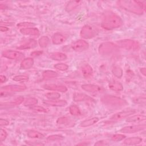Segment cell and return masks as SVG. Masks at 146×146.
<instances>
[{"mask_svg":"<svg viewBox=\"0 0 146 146\" xmlns=\"http://www.w3.org/2000/svg\"><path fill=\"white\" fill-rule=\"evenodd\" d=\"M122 24L123 21L118 15L108 11L104 14L103 18L102 27L106 30H110L120 27Z\"/></svg>","mask_w":146,"mask_h":146,"instance_id":"1","label":"cell"},{"mask_svg":"<svg viewBox=\"0 0 146 146\" xmlns=\"http://www.w3.org/2000/svg\"><path fill=\"white\" fill-rule=\"evenodd\" d=\"M54 68L60 71H66L68 70V66L64 63H58L54 66Z\"/></svg>","mask_w":146,"mask_h":146,"instance_id":"38","label":"cell"},{"mask_svg":"<svg viewBox=\"0 0 146 146\" xmlns=\"http://www.w3.org/2000/svg\"><path fill=\"white\" fill-rule=\"evenodd\" d=\"M136 112V111L133 109H128L120 111L113 115L111 117L110 120H120L125 117H128L129 116L134 114Z\"/></svg>","mask_w":146,"mask_h":146,"instance_id":"11","label":"cell"},{"mask_svg":"<svg viewBox=\"0 0 146 146\" xmlns=\"http://www.w3.org/2000/svg\"><path fill=\"white\" fill-rule=\"evenodd\" d=\"M42 54V51H34L31 53V55L33 56H36L41 55Z\"/></svg>","mask_w":146,"mask_h":146,"instance_id":"45","label":"cell"},{"mask_svg":"<svg viewBox=\"0 0 146 146\" xmlns=\"http://www.w3.org/2000/svg\"><path fill=\"white\" fill-rule=\"evenodd\" d=\"M108 145V143L106 141H104V140L98 141L94 144V145H97V146H104V145Z\"/></svg>","mask_w":146,"mask_h":146,"instance_id":"43","label":"cell"},{"mask_svg":"<svg viewBox=\"0 0 146 146\" xmlns=\"http://www.w3.org/2000/svg\"><path fill=\"white\" fill-rule=\"evenodd\" d=\"M81 87L83 90L93 94H100L104 91L102 87L93 84H84L82 85Z\"/></svg>","mask_w":146,"mask_h":146,"instance_id":"9","label":"cell"},{"mask_svg":"<svg viewBox=\"0 0 146 146\" xmlns=\"http://www.w3.org/2000/svg\"><path fill=\"white\" fill-rule=\"evenodd\" d=\"M34 64V60L31 58H27L22 60L21 64V67L22 69H29Z\"/></svg>","mask_w":146,"mask_h":146,"instance_id":"26","label":"cell"},{"mask_svg":"<svg viewBox=\"0 0 146 146\" xmlns=\"http://www.w3.org/2000/svg\"><path fill=\"white\" fill-rule=\"evenodd\" d=\"M146 119L145 116L143 115H135L132 116L128 117L126 121L131 123H139L143 121H145Z\"/></svg>","mask_w":146,"mask_h":146,"instance_id":"21","label":"cell"},{"mask_svg":"<svg viewBox=\"0 0 146 146\" xmlns=\"http://www.w3.org/2000/svg\"><path fill=\"white\" fill-rule=\"evenodd\" d=\"M146 125L145 124H137V125H130L123 127L120 131L123 133H135L137 132H139L143 131L145 129Z\"/></svg>","mask_w":146,"mask_h":146,"instance_id":"10","label":"cell"},{"mask_svg":"<svg viewBox=\"0 0 146 146\" xmlns=\"http://www.w3.org/2000/svg\"><path fill=\"white\" fill-rule=\"evenodd\" d=\"M50 42V39L47 36H43L39 38L38 40V43L39 46L42 47L44 48L48 46Z\"/></svg>","mask_w":146,"mask_h":146,"instance_id":"31","label":"cell"},{"mask_svg":"<svg viewBox=\"0 0 146 146\" xmlns=\"http://www.w3.org/2000/svg\"><path fill=\"white\" fill-rule=\"evenodd\" d=\"M109 88L114 91L116 92H120L123 90V87L122 84L116 80H112L108 84Z\"/></svg>","mask_w":146,"mask_h":146,"instance_id":"22","label":"cell"},{"mask_svg":"<svg viewBox=\"0 0 146 146\" xmlns=\"http://www.w3.org/2000/svg\"><path fill=\"white\" fill-rule=\"evenodd\" d=\"M117 45L125 50H136L139 48V44L137 42L131 39H123L120 40L117 42Z\"/></svg>","mask_w":146,"mask_h":146,"instance_id":"6","label":"cell"},{"mask_svg":"<svg viewBox=\"0 0 146 146\" xmlns=\"http://www.w3.org/2000/svg\"><path fill=\"white\" fill-rule=\"evenodd\" d=\"M87 144H88L86 143H79V144H78L77 145H87Z\"/></svg>","mask_w":146,"mask_h":146,"instance_id":"49","label":"cell"},{"mask_svg":"<svg viewBox=\"0 0 146 146\" xmlns=\"http://www.w3.org/2000/svg\"><path fill=\"white\" fill-rule=\"evenodd\" d=\"M7 135V132H6V131L3 129L2 128H1V129H0V141L1 142L4 141L6 139Z\"/></svg>","mask_w":146,"mask_h":146,"instance_id":"42","label":"cell"},{"mask_svg":"<svg viewBox=\"0 0 146 146\" xmlns=\"http://www.w3.org/2000/svg\"><path fill=\"white\" fill-rule=\"evenodd\" d=\"M70 112L71 115L74 116H78L81 114L79 108L75 105H72L69 108Z\"/></svg>","mask_w":146,"mask_h":146,"instance_id":"34","label":"cell"},{"mask_svg":"<svg viewBox=\"0 0 146 146\" xmlns=\"http://www.w3.org/2000/svg\"><path fill=\"white\" fill-rule=\"evenodd\" d=\"M9 124V122L6 119H0V125L1 126L7 125Z\"/></svg>","mask_w":146,"mask_h":146,"instance_id":"44","label":"cell"},{"mask_svg":"<svg viewBox=\"0 0 146 146\" xmlns=\"http://www.w3.org/2000/svg\"><path fill=\"white\" fill-rule=\"evenodd\" d=\"M26 87L24 85H18V84H11L8 86H3L1 88V94H8L9 92H21L25 90Z\"/></svg>","mask_w":146,"mask_h":146,"instance_id":"8","label":"cell"},{"mask_svg":"<svg viewBox=\"0 0 146 146\" xmlns=\"http://www.w3.org/2000/svg\"><path fill=\"white\" fill-rule=\"evenodd\" d=\"M73 99L75 102L91 100L92 99L83 93H75L73 96Z\"/></svg>","mask_w":146,"mask_h":146,"instance_id":"23","label":"cell"},{"mask_svg":"<svg viewBox=\"0 0 146 146\" xmlns=\"http://www.w3.org/2000/svg\"><path fill=\"white\" fill-rule=\"evenodd\" d=\"M43 103L48 106L52 107H64L67 105V103L64 100H49L43 101Z\"/></svg>","mask_w":146,"mask_h":146,"instance_id":"15","label":"cell"},{"mask_svg":"<svg viewBox=\"0 0 146 146\" xmlns=\"http://www.w3.org/2000/svg\"><path fill=\"white\" fill-rule=\"evenodd\" d=\"M102 103L109 108H119L127 105V102L117 96L106 95L101 98Z\"/></svg>","mask_w":146,"mask_h":146,"instance_id":"3","label":"cell"},{"mask_svg":"<svg viewBox=\"0 0 146 146\" xmlns=\"http://www.w3.org/2000/svg\"><path fill=\"white\" fill-rule=\"evenodd\" d=\"M140 70L141 73L144 76H145V74H146V69H145V67L141 68Z\"/></svg>","mask_w":146,"mask_h":146,"instance_id":"47","label":"cell"},{"mask_svg":"<svg viewBox=\"0 0 146 146\" xmlns=\"http://www.w3.org/2000/svg\"><path fill=\"white\" fill-rule=\"evenodd\" d=\"M64 139V137L60 135H52L48 136L47 138V140L49 141H57V140H62Z\"/></svg>","mask_w":146,"mask_h":146,"instance_id":"37","label":"cell"},{"mask_svg":"<svg viewBox=\"0 0 146 146\" xmlns=\"http://www.w3.org/2000/svg\"><path fill=\"white\" fill-rule=\"evenodd\" d=\"M89 44L88 43L83 39H79L74 42H73L71 44L72 48L75 51H83L87 50L88 48Z\"/></svg>","mask_w":146,"mask_h":146,"instance_id":"13","label":"cell"},{"mask_svg":"<svg viewBox=\"0 0 146 146\" xmlns=\"http://www.w3.org/2000/svg\"><path fill=\"white\" fill-rule=\"evenodd\" d=\"M56 124L59 128H71L75 124V120L69 116H63L57 119Z\"/></svg>","mask_w":146,"mask_h":146,"instance_id":"7","label":"cell"},{"mask_svg":"<svg viewBox=\"0 0 146 146\" xmlns=\"http://www.w3.org/2000/svg\"><path fill=\"white\" fill-rule=\"evenodd\" d=\"M50 57L54 60H64L67 59V55L62 52H55L50 54Z\"/></svg>","mask_w":146,"mask_h":146,"instance_id":"25","label":"cell"},{"mask_svg":"<svg viewBox=\"0 0 146 146\" xmlns=\"http://www.w3.org/2000/svg\"><path fill=\"white\" fill-rule=\"evenodd\" d=\"M27 136L30 138H34V139H43L44 137V135L42 133L34 130L29 131L27 132Z\"/></svg>","mask_w":146,"mask_h":146,"instance_id":"30","label":"cell"},{"mask_svg":"<svg viewBox=\"0 0 146 146\" xmlns=\"http://www.w3.org/2000/svg\"><path fill=\"white\" fill-rule=\"evenodd\" d=\"M35 25V23L31 22H21L17 25V26L19 27H24V28H29L30 27H33Z\"/></svg>","mask_w":146,"mask_h":146,"instance_id":"40","label":"cell"},{"mask_svg":"<svg viewBox=\"0 0 146 146\" xmlns=\"http://www.w3.org/2000/svg\"><path fill=\"white\" fill-rule=\"evenodd\" d=\"M38 103V100L34 98H29L24 102V106H33Z\"/></svg>","mask_w":146,"mask_h":146,"instance_id":"33","label":"cell"},{"mask_svg":"<svg viewBox=\"0 0 146 146\" xmlns=\"http://www.w3.org/2000/svg\"><path fill=\"white\" fill-rule=\"evenodd\" d=\"M0 29H1V31L2 32H5V31H7L9 30V29H8L7 27H5V26H1Z\"/></svg>","mask_w":146,"mask_h":146,"instance_id":"48","label":"cell"},{"mask_svg":"<svg viewBox=\"0 0 146 146\" xmlns=\"http://www.w3.org/2000/svg\"><path fill=\"white\" fill-rule=\"evenodd\" d=\"M112 74L117 78H120L123 75V70L119 66H115L112 68Z\"/></svg>","mask_w":146,"mask_h":146,"instance_id":"32","label":"cell"},{"mask_svg":"<svg viewBox=\"0 0 146 146\" xmlns=\"http://www.w3.org/2000/svg\"><path fill=\"white\" fill-rule=\"evenodd\" d=\"M6 76L5 75H1V76H0V80H1V83H4L6 81Z\"/></svg>","mask_w":146,"mask_h":146,"instance_id":"46","label":"cell"},{"mask_svg":"<svg viewBox=\"0 0 146 146\" xmlns=\"http://www.w3.org/2000/svg\"><path fill=\"white\" fill-rule=\"evenodd\" d=\"M24 100V98L23 96H19L18 98H17L16 99H15L13 101L10 102H8V103H5L3 104L4 106L6 107H13V106H18L21 104L23 101Z\"/></svg>","mask_w":146,"mask_h":146,"instance_id":"29","label":"cell"},{"mask_svg":"<svg viewBox=\"0 0 146 146\" xmlns=\"http://www.w3.org/2000/svg\"><path fill=\"white\" fill-rule=\"evenodd\" d=\"M20 32L22 34L27 35L38 36L39 35V31L38 30V29L34 27L22 28L20 30Z\"/></svg>","mask_w":146,"mask_h":146,"instance_id":"16","label":"cell"},{"mask_svg":"<svg viewBox=\"0 0 146 146\" xmlns=\"http://www.w3.org/2000/svg\"><path fill=\"white\" fill-rule=\"evenodd\" d=\"M13 79L14 81L19 82H26L29 80V76L24 75H16L13 77Z\"/></svg>","mask_w":146,"mask_h":146,"instance_id":"36","label":"cell"},{"mask_svg":"<svg viewBox=\"0 0 146 146\" xmlns=\"http://www.w3.org/2000/svg\"><path fill=\"white\" fill-rule=\"evenodd\" d=\"M43 88L47 90L56 91L61 92H65L67 91V88L66 86L61 84H46L43 86Z\"/></svg>","mask_w":146,"mask_h":146,"instance_id":"14","label":"cell"},{"mask_svg":"<svg viewBox=\"0 0 146 146\" xmlns=\"http://www.w3.org/2000/svg\"><path fill=\"white\" fill-rule=\"evenodd\" d=\"M31 109L33 111L39 112H46V110L43 107L39 106H33L31 107Z\"/></svg>","mask_w":146,"mask_h":146,"instance_id":"41","label":"cell"},{"mask_svg":"<svg viewBox=\"0 0 146 146\" xmlns=\"http://www.w3.org/2000/svg\"><path fill=\"white\" fill-rule=\"evenodd\" d=\"M66 36L59 33H55L52 36V42L54 44H60L66 41Z\"/></svg>","mask_w":146,"mask_h":146,"instance_id":"17","label":"cell"},{"mask_svg":"<svg viewBox=\"0 0 146 146\" xmlns=\"http://www.w3.org/2000/svg\"><path fill=\"white\" fill-rule=\"evenodd\" d=\"M45 96L49 100H56L60 98V95L56 92H48L45 94Z\"/></svg>","mask_w":146,"mask_h":146,"instance_id":"35","label":"cell"},{"mask_svg":"<svg viewBox=\"0 0 146 146\" xmlns=\"http://www.w3.org/2000/svg\"><path fill=\"white\" fill-rule=\"evenodd\" d=\"M98 50L100 54L107 56L117 52L119 50V47L117 44L112 42H106L100 44Z\"/></svg>","mask_w":146,"mask_h":146,"instance_id":"4","label":"cell"},{"mask_svg":"<svg viewBox=\"0 0 146 146\" xmlns=\"http://www.w3.org/2000/svg\"><path fill=\"white\" fill-rule=\"evenodd\" d=\"M2 55L5 58L13 60H20L24 57V55L22 52L13 50L4 51L2 52Z\"/></svg>","mask_w":146,"mask_h":146,"instance_id":"12","label":"cell"},{"mask_svg":"<svg viewBox=\"0 0 146 146\" xmlns=\"http://www.w3.org/2000/svg\"><path fill=\"white\" fill-rule=\"evenodd\" d=\"M82 2L80 1H70L66 7V10L68 12L71 11L73 10H74L75 8H76Z\"/></svg>","mask_w":146,"mask_h":146,"instance_id":"28","label":"cell"},{"mask_svg":"<svg viewBox=\"0 0 146 146\" xmlns=\"http://www.w3.org/2000/svg\"><path fill=\"white\" fill-rule=\"evenodd\" d=\"M58 76L56 72L52 70H46L43 72L42 76L44 79H50L55 78Z\"/></svg>","mask_w":146,"mask_h":146,"instance_id":"27","label":"cell"},{"mask_svg":"<svg viewBox=\"0 0 146 146\" xmlns=\"http://www.w3.org/2000/svg\"><path fill=\"white\" fill-rule=\"evenodd\" d=\"M98 29L92 25H86L84 26L80 33V35L84 39H91L95 37L98 33Z\"/></svg>","mask_w":146,"mask_h":146,"instance_id":"5","label":"cell"},{"mask_svg":"<svg viewBox=\"0 0 146 146\" xmlns=\"http://www.w3.org/2000/svg\"><path fill=\"white\" fill-rule=\"evenodd\" d=\"M82 72L83 76L85 78H89L92 76L93 73L92 68L88 64H85L82 66Z\"/></svg>","mask_w":146,"mask_h":146,"instance_id":"19","label":"cell"},{"mask_svg":"<svg viewBox=\"0 0 146 146\" xmlns=\"http://www.w3.org/2000/svg\"><path fill=\"white\" fill-rule=\"evenodd\" d=\"M37 45V43L36 41L34 40V39H30L29 40H27V42H25L24 43H23L22 44H21V46H19V47H17V48L18 49H29V48H34Z\"/></svg>","mask_w":146,"mask_h":146,"instance_id":"20","label":"cell"},{"mask_svg":"<svg viewBox=\"0 0 146 146\" xmlns=\"http://www.w3.org/2000/svg\"><path fill=\"white\" fill-rule=\"evenodd\" d=\"M118 5L122 9L136 14H142L145 10V5L141 2L129 0L117 1Z\"/></svg>","mask_w":146,"mask_h":146,"instance_id":"2","label":"cell"},{"mask_svg":"<svg viewBox=\"0 0 146 146\" xmlns=\"http://www.w3.org/2000/svg\"><path fill=\"white\" fill-rule=\"evenodd\" d=\"M99 119L97 117H94L88 119H86L83 121H82L80 124V126L82 127H87L91 125H92L98 122Z\"/></svg>","mask_w":146,"mask_h":146,"instance_id":"24","label":"cell"},{"mask_svg":"<svg viewBox=\"0 0 146 146\" xmlns=\"http://www.w3.org/2000/svg\"><path fill=\"white\" fill-rule=\"evenodd\" d=\"M125 137V136L123 134H115L112 136L111 139L113 141H119L123 140Z\"/></svg>","mask_w":146,"mask_h":146,"instance_id":"39","label":"cell"},{"mask_svg":"<svg viewBox=\"0 0 146 146\" xmlns=\"http://www.w3.org/2000/svg\"><path fill=\"white\" fill-rule=\"evenodd\" d=\"M142 141V139L139 137H131L124 140L123 144L127 145H134L140 144Z\"/></svg>","mask_w":146,"mask_h":146,"instance_id":"18","label":"cell"}]
</instances>
